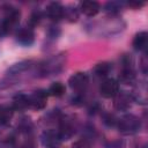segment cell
Instances as JSON below:
<instances>
[{
    "label": "cell",
    "instance_id": "cell-22",
    "mask_svg": "<svg viewBox=\"0 0 148 148\" xmlns=\"http://www.w3.org/2000/svg\"><path fill=\"white\" fill-rule=\"evenodd\" d=\"M141 69L143 73H147V60H146V54L141 58Z\"/></svg>",
    "mask_w": 148,
    "mask_h": 148
},
{
    "label": "cell",
    "instance_id": "cell-9",
    "mask_svg": "<svg viewBox=\"0 0 148 148\" xmlns=\"http://www.w3.org/2000/svg\"><path fill=\"white\" fill-rule=\"evenodd\" d=\"M79 9L81 13H83L86 16L92 17L95 16L99 9H101V5L97 1H91V0H87V1H81Z\"/></svg>",
    "mask_w": 148,
    "mask_h": 148
},
{
    "label": "cell",
    "instance_id": "cell-8",
    "mask_svg": "<svg viewBox=\"0 0 148 148\" xmlns=\"http://www.w3.org/2000/svg\"><path fill=\"white\" fill-rule=\"evenodd\" d=\"M35 40V32L32 28L30 27H24L21 28L16 32V42L23 46H29L34 43Z\"/></svg>",
    "mask_w": 148,
    "mask_h": 148
},
{
    "label": "cell",
    "instance_id": "cell-15",
    "mask_svg": "<svg viewBox=\"0 0 148 148\" xmlns=\"http://www.w3.org/2000/svg\"><path fill=\"white\" fill-rule=\"evenodd\" d=\"M65 91H66V88H65L64 83H61V82H53L50 86V88L47 90V94L51 95V96H54V97H60V96H62L65 94Z\"/></svg>",
    "mask_w": 148,
    "mask_h": 148
},
{
    "label": "cell",
    "instance_id": "cell-10",
    "mask_svg": "<svg viewBox=\"0 0 148 148\" xmlns=\"http://www.w3.org/2000/svg\"><path fill=\"white\" fill-rule=\"evenodd\" d=\"M114 106L116 109L118 110H121V111H125L127 110L131 104H132V97L130 94H127L126 91H121V92H118L116 96H114Z\"/></svg>",
    "mask_w": 148,
    "mask_h": 148
},
{
    "label": "cell",
    "instance_id": "cell-11",
    "mask_svg": "<svg viewBox=\"0 0 148 148\" xmlns=\"http://www.w3.org/2000/svg\"><path fill=\"white\" fill-rule=\"evenodd\" d=\"M132 45L134 47V50L136 51H143L146 50L147 45H148V34L146 31H140L138 32L132 42Z\"/></svg>",
    "mask_w": 148,
    "mask_h": 148
},
{
    "label": "cell",
    "instance_id": "cell-1",
    "mask_svg": "<svg viewBox=\"0 0 148 148\" xmlns=\"http://www.w3.org/2000/svg\"><path fill=\"white\" fill-rule=\"evenodd\" d=\"M141 127L140 119L134 114H125L118 120V130L124 135H132Z\"/></svg>",
    "mask_w": 148,
    "mask_h": 148
},
{
    "label": "cell",
    "instance_id": "cell-17",
    "mask_svg": "<svg viewBox=\"0 0 148 148\" xmlns=\"http://www.w3.org/2000/svg\"><path fill=\"white\" fill-rule=\"evenodd\" d=\"M29 64H30V61H22V62H20V64H15V65L9 69V72H14V73L21 72V71L28 68V67H29Z\"/></svg>",
    "mask_w": 148,
    "mask_h": 148
},
{
    "label": "cell",
    "instance_id": "cell-2",
    "mask_svg": "<svg viewBox=\"0 0 148 148\" xmlns=\"http://www.w3.org/2000/svg\"><path fill=\"white\" fill-rule=\"evenodd\" d=\"M119 80L125 84H130L135 80V72L133 68L132 59L128 56L121 58V68L119 72Z\"/></svg>",
    "mask_w": 148,
    "mask_h": 148
},
{
    "label": "cell",
    "instance_id": "cell-6",
    "mask_svg": "<svg viewBox=\"0 0 148 148\" xmlns=\"http://www.w3.org/2000/svg\"><path fill=\"white\" fill-rule=\"evenodd\" d=\"M47 91L43 89H38L34 91L29 97V108L34 110H42L46 106L47 102Z\"/></svg>",
    "mask_w": 148,
    "mask_h": 148
},
{
    "label": "cell",
    "instance_id": "cell-7",
    "mask_svg": "<svg viewBox=\"0 0 148 148\" xmlns=\"http://www.w3.org/2000/svg\"><path fill=\"white\" fill-rule=\"evenodd\" d=\"M46 16L52 21H59L65 16V7L57 1H52L46 6Z\"/></svg>",
    "mask_w": 148,
    "mask_h": 148
},
{
    "label": "cell",
    "instance_id": "cell-4",
    "mask_svg": "<svg viewBox=\"0 0 148 148\" xmlns=\"http://www.w3.org/2000/svg\"><path fill=\"white\" fill-rule=\"evenodd\" d=\"M119 92V82L112 77L105 79L99 84V94L104 98H112Z\"/></svg>",
    "mask_w": 148,
    "mask_h": 148
},
{
    "label": "cell",
    "instance_id": "cell-19",
    "mask_svg": "<svg viewBox=\"0 0 148 148\" xmlns=\"http://www.w3.org/2000/svg\"><path fill=\"white\" fill-rule=\"evenodd\" d=\"M73 148H90V146L86 140H79L73 145Z\"/></svg>",
    "mask_w": 148,
    "mask_h": 148
},
{
    "label": "cell",
    "instance_id": "cell-20",
    "mask_svg": "<svg viewBox=\"0 0 148 148\" xmlns=\"http://www.w3.org/2000/svg\"><path fill=\"white\" fill-rule=\"evenodd\" d=\"M130 7H132V8H134V9H138V8H141L143 5H145V2H138V1H131V2H128L127 3Z\"/></svg>",
    "mask_w": 148,
    "mask_h": 148
},
{
    "label": "cell",
    "instance_id": "cell-21",
    "mask_svg": "<svg viewBox=\"0 0 148 148\" xmlns=\"http://www.w3.org/2000/svg\"><path fill=\"white\" fill-rule=\"evenodd\" d=\"M38 21H39V15H38L37 13L32 14L31 17H30V24H31V25H36V24L38 23Z\"/></svg>",
    "mask_w": 148,
    "mask_h": 148
},
{
    "label": "cell",
    "instance_id": "cell-14",
    "mask_svg": "<svg viewBox=\"0 0 148 148\" xmlns=\"http://www.w3.org/2000/svg\"><path fill=\"white\" fill-rule=\"evenodd\" d=\"M111 68H112V65L111 64H109V62H106V61H103V62H98L95 67H94V73H95V75H97V76H105V75H108L109 74V72L111 71Z\"/></svg>",
    "mask_w": 148,
    "mask_h": 148
},
{
    "label": "cell",
    "instance_id": "cell-16",
    "mask_svg": "<svg viewBox=\"0 0 148 148\" xmlns=\"http://www.w3.org/2000/svg\"><path fill=\"white\" fill-rule=\"evenodd\" d=\"M66 18H68V21L71 22H75L79 17V12L76 8H68V9H65V16Z\"/></svg>",
    "mask_w": 148,
    "mask_h": 148
},
{
    "label": "cell",
    "instance_id": "cell-5",
    "mask_svg": "<svg viewBox=\"0 0 148 148\" xmlns=\"http://www.w3.org/2000/svg\"><path fill=\"white\" fill-rule=\"evenodd\" d=\"M62 138L56 130H47L42 134V143L45 148H60Z\"/></svg>",
    "mask_w": 148,
    "mask_h": 148
},
{
    "label": "cell",
    "instance_id": "cell-23",
    "mask_svg": "<svg viewBox=\"0 0 148 148\" xmlns=\"http://www.w3.org/2000/svg\"><path fill=\"white\" fill-rule=\"evenodd\" d=\"M20 148H35V145H34V142L31 140H27Z\"/></svg>",
    "mask_w": 148,
    "mask_h": 148
},
{
    "label": "cell",
    "instance_id": "cell-12",
    "mask_svg": "<svg viewBox=\"0 0 148 148\" xmlns=\"http://www.w3.org/2000/svg\"><path fill=\"white\" fill-rule=\"evenodd\" d=\"M12 108L14 111H23L29 108V97L24 94H17L13 98V104Z\"/></svg>",
    "mask_w": 148,
    "mask_h": 148
},
{
    "label": "cell",
    "instance_id": "cell-3",
    "mask_svg": "<svg viewBox=\"0 0 148 148\" xmlns=\"http://www.w3.org/2000/svg\"><path fill=\"white\" fill-rule=\"evenodd\" d=\"M88 83H89V77L83 72H77L73 74L68 80L69 87L72 88V90L76 92H83L88 87Z\"/></svg>",
    "mask_w": 148,
    "mask_h": 148
},
{
    "label": "cell",
    "instance_id": "cell-18",
    "mask_svg": "<svg viewBox=\"0 0 148 148\" xmlns=\"http://www.w3.org/2000/svg\"><path fill=\"white\" fill-rule=\"evenodd\" d=\"M105 10L109 13H117L119 10V3L118 2H108L105 6Z\"/></svg>",
    "mask_w": 148,
    "mask_h": 148
},
{
    "label": "cell",
    "instance_id": "cell-13",
    "mask_svg": "<svg viewBox=\"0 0 148 148\" xmlns=\"http://www.w3.org/2000/svg\"><path fill=\"white\" fill-rule=\"evenodd\" d=\"M14 114V109L12 108V105H1L0 106V124L6 125L10 121V119L13 118Z\"/></svg>",
    "mask_w": 148,
    "mask_h": 148
}]
</instances>
